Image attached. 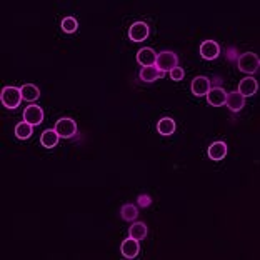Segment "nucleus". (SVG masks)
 Returning a JSON list of instances; mask_svg holds the SVG:
<instances>
[{
    "instance_id": "obj_18",
    "label": "nucleus",
    "mask_w": 260,
    "mask_h": 260,
    "mask_svg": "<svg viewBox=\"0 0 260 260\" xmlns=\"http://www.w3.org/2000/svg\"><path fill=\"white\" fill-rule=\"evenodd\" d=\"M20 90H22V99L27 100V102H35V100L39 99V95H40V90L37 89L33 83H25Z\"/></svg>"
},
{
    "instance_id": "obj_9",
    "label": "nucleus",
    "mask_w": 260,
    "mask_h": 260,
    "mask_svg": "<svg viewBox=\"0 0 260 260\" xmlns=\"http://www.w3.org/2000/svg\"><path fill=\"white\" fill-rule=\"evenodd\" d=\"M257 80L254 77H245L244 80L238 83V94L242 97H252V95L257 92Z\"/></svg>"
},
{
    "instance_id": "obj_1",
    "label": "nucleus",
    "mask_w": 260,
    "mask_h": 260,
    "mask_svg": "<svg viewBox=\"0 0 260 260\" xmlns=\"http://www.w3.org/2000/svg\"><path fill=\"white\" fill-rule=\"evenodd\" d=\"M237 64H238V70H240V72L252 75V74H255L259 70L260 60H259V57L255 55V53L247 52V53H242V55L238 57Z\"/></svg>"
},
{
    "instance_id": "obj_13",
    "label": "nucleus",
    "mask_w": 260,
    "mask_h": 260,
    "mask_svg": "<svg viewBox=\"0 0 260 260\" xmlns=\"http://www.w3.org/2000/svg\"><path fill=\"white\" fill-rule=\"evenodd\" d=\"M227 155V144L225 142H213V144L208 147V157L212 160H222V158Z\"/></svg>"
},
{
    "instance_id": "obj_11",
    "label": "nucleus",
    "mask_w": 260,
    "mask_h": 260,
    "mask_svg": "<svg viewBox=\"0 0 260 260\" xmlns=\"http://www.w3.org/2000/svg\"><path fill=\"white\" fill-rule=\"evenodd\" d=\"M120 250H122V255L125 259H133V257H137L138 250H140V245H138V240L130 237L127 240H124Z\"/></svg>"
},
{
    "instance_id": "obj_14",
    "label": "nucleus",
    "mask_w": 260,
    "mask_h": 260,
    "mask_svg": "<svg viewBox=\"0 0 260 260\" xmlns=\"http://www.w3.org/2000/svg\"><path fill=\"white\" fill-rule=\"evenodd\" d=\"M244 99L238 92H232V94H227V99H225V105H227L232 112H238L242 110V107H244Z\"/></svg>"
},
{
    "instance_id": "obj_7",
    "label": "nucleus",
    "mask_w": 260,
    "mask_h": 260,
    "mask_svg": "<svg viewBox=\"0 0 260 260\" xmlns=\"http://www.w3.org/2000/svg\"><path fill=\"white\" fill-rule=\"evenodd\" d=\"M220 53V47L217 42L213 40H205L202 45H200V55H202L205 60H213L217 58Z\"/></svg>"
},
{
    "instance_id": "obj_10",
    "label": "nucleus",
    "mask_w": 260,
    "mask_h": 260,
    "mask_svg": "<svg viewBox=\"0 0 260 260\" xmlns=\"http://www.w3.org/2000/svg\"><path fill=\"white\" fill-rule=\"evenodd\" d=\"M155 60H157V53H155V50L149 49V47H144L138 50L137 53V62L140 64L142 67H150L155 64Z\"/></svg>"
},
{
    "instance_id": "obj_12",
    "label": "nucleus",
    "mask_w": 260,
    "mask_h": 260,
    "mask_svg": "<svg viewBox=\"0 0 260 260\" xmlns=\"http://www.w3.org/2000/svg\"><path fill=\"white\" fill-rule=\"evenodd\" d=\"M210 90V80L207 77H195L194 82H192V92L197 95V97H202V95H207V92Z\"/></svg>"
},
{
    "instance_id": "obj_16",
    "label": "nucleus",
    "mask_w": 260,
    "mask_h": 260,
    "mask_svg": "<svg viewBox=\"0 0 260 260\" xmlns=\"http://www.w3.org/2000/svg\"><path fill=\"white\" fill-rule=\"evenodd\" d=\"M157 130L160 135H172V133L175 132V122L170 119V117H163V119L158 120Z\"/></svg>"
},
{
    "instance_id": "obj_23",
    "label": "nucleus",
    "mask_w": 260,
    "mask_h": 260,
    "mask_svg": "<svg viewBox=\"0 0 260 260\" xmlns=\"http://www.w3.org/2000/svg\"><path fill=\"white\" fill-rule=\"evenodd\" d=\"M183 75H185V72H183V69H180V67H175L174 70H170V77L174 78V80H182Z\"/></svg>"
},
{
    "instance_id": "obj_22",
    "label": "nucleus",
    "mask_w": 260,
    "mask_h": 260,
    "mask_svg": "<svg viewBox=\"0 0 260 260\" xmlns=\"http://www.w3.org/2000/svg\"><path fill=\"white\" fill-rule=\"evenodd\" d=\"M77 28H78V22H77V19H74V17H65V19L62 20V30L64 32L74 33Z\"/></svg>"
},
{
    "instance_id": "obj_15",
    "label": "nucleus",
    "mask_w": 260,
    "mask_h": 260,
    "mask_svg": "<svg viewBox=\"0 0 260 260\" xmlns=\"http://www.w3.org/2000/svg\"><path fill=\"white\" fill-rule=\"evenodd\" d=\"M162 77V72H158L157 70V67L155 65H150V67H142V70H140V78L144 82H155L157 78H160Z\"/></svg>"
},
{
    "instance_id": "obj_20",
    "label": "nucleus",
    "mask_w": 260,
    "mask_h": 260,
    "mask_svg": "<svg viewBox=\"0 0 260 260\" xmlns=\"http://www.w3.org/2000/svg\"><path fill=\"white\" fill-rule=\"evenodd\" d=\"M32 127L33 125H30L28 122H20V124H17V127H15V135L20 138V140H25V138H28L32 135Z\"/></svg>"
},
{
    "instance_id": "obj_5",
    "label": "nucleus",
    "mask_w": 260,
    "mask_h": 260,
    "mask_svg": "<svg viewBox=\"0 0 260 260\" xmlns=\"http://www.w3.org/2000/svg\"><path fill=\"white\" fill-rule=\"evenodd\" d=\"M129 37H130V40H133V42L145 40L147 37H149V25L145 22L132 24V27H130V30H129Z\"/></svg>"
},
{
    "instance_id": "obj_8",
    "label": "nucleus",
    "mask_w": 260,
    "mask_h": 260,
    "mask_svg": "<svg viewBox=\"0 0 260 260\" xmlns=\"http://www.w3.org/2000/svg\"><path fill=\"white\" fill-rule=\"evenodd\" d=\"M225 99H227V92H225L222 87H213L207 92V102L213 107L224 105Z\"/></svg>"
},
{
    "instance_id": "obj_21",
    "label": "nucleus",
    "mask_w": 260,
    "mask_h": 260,
    "mask_svg": "<svg viewBox=\"0 0 260 260\" xmlns=\"http://www.w3.org/2000/svg\"><path fill=\"white\" fill-rule=\"evenodd\" d=\"M137 215H138V210H137L135 205L127 204V205H124V207H122V219L124 220H127V222L135 220Z\"/></svg>"
},
{
    "instance_id": "obj_2",
    "label": "nucleus",
    "mask_w": 260,
    "mask_h": 260,
    "mask_svg": "<svg viewBox=\"0 0 260 260\" xmlns=\"http://www.w3.org/2000/svg\"><path fill=\"white\" fill-rule=\"evenodd\" d=\"M177 62L179 58L175 55L174 52H162L157 55V60H155V67H157L158 72H170V70H174L175 67H177Z\"/></svg>"
},
{
    "instance_id": "obj_17",
    "label": "nucleus",
    "mask_w": 260,
    "mask_h": 260,
    "mask_svg": "<svg viewBox=\"0 0 260 260\" xmlns=\"http://www.w3.org/2000/svg\"><path fill=\"white\" fill-rule=\"evenodd\" d=\"M40 144L44 147H47V149H52V147H55L58 144V133L57 130H45L44 133H42L40 137Z\"/></svg>"
},
{
    "instance_id": "obj_3",
    "label": "nucleus",
    "mask_w": 260,
    "mask_h": 260,
    "mask_svg": "<svg viewBox=\"0 0 260 260\" xmlns=\"http://www.w3.org/2000/svg\"><path fill=\"white\" fill-rule=\"evenodd\" d=\"M2 104L5 105L7 108H17L20 105V102H22V90L17 89V87H5V89L2 90Z\"/></svg>"
},
{
    "instance_id": "obj_19",
    "label": "nucleus",
    "mask_w": 260,
    "mask_h": 260,
    "mask_svg": "<svg viewBox=\"0 0 260 260\" xmlns=\"http://www.w3.org/2000/svg\"><path fill=\"white\" fill-rule=\"evenodd\" d=\"M130 237L135 238V240H144L147 237V227L144 222H137V224H132L130 227Z\"/></svg>"
},
{
    "instance_id": "obj_6",
    "label": "nucleus",
    "mask_w": 260,
    "mask_h": 260,
    "mask_svg": "<svg viewBox=\"0 0 260 260\" xmlns=\"http://www.w3.org/2000/svg\"><path fill=\"white\" fill-rule=\"evenodd\" d=\"M24 120L30 125H40L44 120V112L39 105H28L24 110Z\"/></svg>"
},
{
    "instance_id": "obj_4",
    "label": "nucleus",
    "mask_w": 260,
    "mask_h": 260,
    "mask_svg": "<svg viewBox=\"0 0 260 260\" xmlns=\"http://www.w3.org/2000/svg\"><path fill=\"white\" fill-rule=\"evenodd\" d=\"M55 130H57L58 137L70 138L77 133V124H75L72 119H60L55 124Z\"/></svg>"
}]
</instances>
